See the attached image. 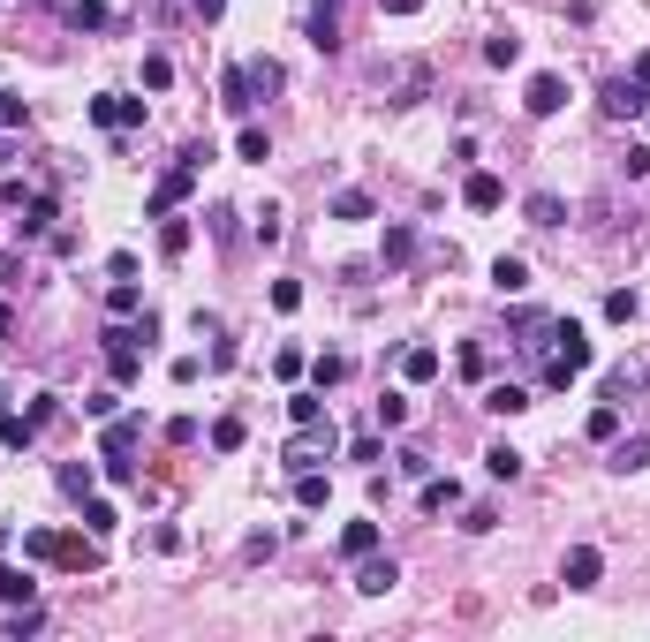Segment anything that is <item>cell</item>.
Here are the masks:
<instances>
[{
  "label": "cell",
  "mask_w": 650,
  "mask_h": 642,
  "mask_svg": "<svg viewBox=\"0 0 650 642\" xmlns=\"http://www.w3.org/2000/svg\"><path fill=\"white\" fill-rule=\"evenodd\" d=\"M552 340H560V348H552V363H545V386H575V378L598 363V348H590V333H582L575 318L552 325Z\"/></svg>",
  "instance_id": "cell-1"
},
{
  "label": "cell",
  "mask_w": 650,
  "mask_h": 642,
  "mask_svg": "<svg viewBox=\"0 0 650 642\" xmlns=\"http://www.w3.org/2000/svg\"><path fill=\"white\" fill-rule=\"evenodd\" d=\"M91 121H99V129H114V136H129L144 121V99H121V91H99V99H91Z\"/></svg>",
  "instance_id": "cell-2"
},
{
  "label": "cell",
  "mask_w": 650,
  "mask_h": 642,
  "mask_svg": "<svg viewBox=\"0 0 650 642\" xmlns=\"http://www.w3.org/2000/svg\"><path fill=\"white\" fill-rule=\"evenodd\" d=\"M598 106H605V114H613V121H635V114H643V106H650V91L635 84V76H605Z\"/></svg>",
  "instance_id": "cell-3"
},
{
  "label": "cell",
  "mask_w": 650,
  "mask_h": 642,
  "mask_svg": "<svg viewBox=\"0 0 650 642\" xmlns=\"http://www.w3.org/2000/svg\"><path fill=\"white\" fill-rule=\"evenodd\" d=\"M598 575H605V552H598V544H575V552L560 559V582H567V590H598Z\"/></svg>",
  "instance_id": "cell-4"
},
{
  "label": "cell",
  "mask_w": 650,
  "mask_h": 642,
  "mask_svg": "<svg viewBox=\"0 0 650 642\" xmlns=\"http://www.w3.org/2000/svg\"><path fill=\"white\" fill-rule=\"evenodd\" d=\"M522 106H530L537 121H552V114H560V106H567V84H560V76H552V68H545V76H530V91H522Z\"/></svg>",
  "instance_id": "cell-5"
},
{
  "label": "cell",
  "mask_w": 650,
  "mask_h": 642,
  "mask_svg": "<svg viewBox=\"0 0 650 642\" xmlns=\"http://www.w3.org/2000/svg\"><path fill=\"white\" fill-rule=\"evenodd\" d=\"M462 204H469V212H499V204H507V182H499V174H469V182H462Z\"/></svg>",
  "instance_id": "cell-6"
},
{
  "label": "cell",
  "mask_w": 650,
  "mask_h": 642,
  "mask_svg": "<svg viewBox=\"0 0 650 642\" xmlns=\"http://www.w3.org/2000/svg\"><path fill=\"white\" fill-rule=\"evenodd\" d=\"M394 582H401L394 559H378V552H371V559H356V590H363V597H386Z\"/></svg>",
  "instance_id": "cell-7"
},
{
  "label": "cell",
  "mask_w": 650,
  "mask_h": 642,
  "mask_svg": "<svg viewBox=\"0 0 650 642\" xmlns=\"http://www.w3.org/2000/svg\"><path fill=\"white\" fill-rule=\"evenodd\" d=\"M220 106H227V114H250V106H257V91H250V68H220Z\"/></svg>",
  "instance_id": "cell-8"
},
{
  "label": "cell",
  "mask_w": 650,
  "mask_h": 642,
  "mask_svg": "<svg viewBox=\"0 0 650 642\" xmlns=\"http://www.w3.org/2000/svg\"><path fill=\"white\" fill-rule=\"evenodd\" d=\"M310 46L341 53V8H318V0H310Z\"/></svg>",
  "instance_id": "cell-9"
},
{
  "label": "cell",
  "mask_w": 650,
  "mask_h": 642,
  "mask_svg": "<svg viewBox=\"0 0 650 642\" xmlns=\"http://www.w3.org/2000/svg\"><path fill=\"white\" fill-rule=\"evenodd\" d=\"M613 469H620V476L650 469V431H628V439H613Z\"/></svg>",
  "instance_id": "cell-10"
},
{
  "label": "cell",
  "mask_w": 650,
  "mask_h": 642,
  "mask_svg": "<svg viewBox=\"0 0 650 642\" xmlns=\"http://www.w3.org/2000/svg\"><path fill=\"white\" fill-rule=\"evenodd\" d=\"M137 439H144V423H137V416H106V439H99V446H106V461H121Z\"/></svg>",
  "instance_id": "cell-11"
},
{
  "label": "cell",
  "mask_w": 650,
  "mask_h": 642,
  "mask_svg": "<svg viewBox=\"0 0 650 642\" xmlns=\"http://www.w3.org/2000/svg\"><path fill=\"white\" fill-rule=\"evenodd\" d=\"M53 567H69V575H91V567H99V544H91V537H61Z\"/></svg>",
  "instance_id": "cell-12"
},
{
  "label": "cell",
  "mask_w": 650,
  "mask_h": 642,
  "mask_svg": "<svg viewBox=\"0 0 650 642\" xmlns=\"http://www.w3.org/2000/svg\"><path fill=\"white\" fill-rule=\"evenodd\" d=\"M484 408H492V416H522V408H530V386L499 378V386H484Z\"/></svg>",
  "instance_id": "cell-13"
},
{
  "label": "cell",
  "mask_w": 650,
  "mask_h": 642,
  "mask_svg": "<svg viewBox=\"0 0 650 642\" xmlns=\"http://www.w3.org/2000/svg\"><path fill=\"white\" fill-rule=\"evenodd\" d=\"M522 212H530V227H567V204L552 197V189H530V197H522Z\"/></svg>",
  "instance_id": "cell-14"
},
{
  "label": "cell",
  "mask_w": 650,
  "mask_h": 642,
  "mask_svg": "<svg viewBox=\"0 0 650 642\" xmlns=\"http://www.w3.org/2000/svg\"><path fill=\"white\" fill-rule=\"evenodd\" d=\"M31 597H38V582L23 575V567H8V559H0V612H8V605H31Z\"/></svg>",
  "instance_id": "cell-15"
},
{
  "label": "cell",
  "mask_w": 650,
  "mask_h": 642,
  "mask_svg": "<svg viewBox=\"0 0 650 642\" xmlns=\"http://www.w3.org/2000/svg\"><path fill=\"white\" fill-rule=\"evenodd\" d=\"M462 507V484L454 476H424V514H454Z\"/></svg>",
  "instance_id": "cell-16"
},
{
  "label": "cell",
  "mask_w": 650,
  "mask_h": 642,
  "mask_svg": "<svg viewBox=\"0 0 650 642\" xmlns=\"http://www.w3.org/2000/svg\"><path fill=\"white\" fill-rule=\"evenodd\" d=\"M53 484L69 491V499H91V484H99V469H91V461H61V469H53Z\"/></svg>",
  "instance_id": "cell-17"
},
{
  "label": "cell",
  "mask_w": 650,
  "mask_h": 642,
  "mask_svg": "<svg viewBox=\"0 0 650 642\" xmlns=\"http://www.w3.org/2000/svg\"><path fill=\"white\" fill-rule=\"evenodd\" d=\"M484 476H492V484H514V476H522V454H514L507 439H499V446H484Z\"/></svg>",
  "instance_id": "cell-18"
},
{
  "label": "cell",
  "mask_w": 650,
  "mask_h": 642,
  "mask_svg": "<svg viewBox=\"0 0 650 642\" xmlns=\"http://www.w3.org/2000/svg\"><path fill=\"white\" fill-rule=\"evenodd\" d=\"M16 212H23V220H16V235H23V242H31V235H46V227H53V197H23Z\"/></svg>",
  "instance_id": "cell-19"
},
{
  "label": "cell",
  "mask_w": 650,
  "mask_h": 642,
  "mask_svg": "<svg viewBox=\"0 0 650 642\" xmlns=\"http://www.w3.org/2000/svg\"><path fill=\"white\" fill-rule=\"evenodd\" d=\"M69 23L76 31H114V8L106 0H69Z\"/></svg>",
  "instance_id": "cell-20"
},
{
  "label": "cell",
  "mask_w": 650,
  "mask_h": 642,
  "mask_svg": "<svg viewBox=\"0 0 650 642\" xmlns=\"http://www.w3.org/2000/svg\"><path fill=\"white\" fill-rule=\"evenodd\" d=\"M401 378H409V386H431V378H439V348H409L401 355Z\"/></svg>",
  "instance_id": "cell-21"
},
{
  "label": "cell",
  "mask_w": 650,
  "mask_h": 642,
  "mask_svg": "<svg viewBox=\"0 0 650 642\" xmlns=\"http://www.w3.org/2000/svg\"><path fill=\"white\" fill-rule=\"evenodd\" d=\"M0 627H8V642L38 635V627H46V612H38V597H31V605H8V620H0Z\"/></svg>",
  "instance_id": "cell-22"
},
{
  "label": "cell",
  "mask_w": 650,
  "mask_h": 642,
  "mask_svg": "<svg viewBox=\"0 0 650 642\" xmlns=\"http://www.w3.org/2000/svg\"><path fill=\"white\" fill-rule=\"evenodd\" d=\"M31 439H38V423H31V416H8V408H0V446H8V454H23Z\"/></svg>",
  "instance_id": "cell-23"
},
{
  "label": "cell",
  "mask_w": 650,
  "mask_h": 642,
  "mask_svg": "<svg viewBox=\"0 0 650 642\" xmlns=\"http://www.w3.org/2000/svg\"><path fill=\"white\" fill-rule=\"evenodd\" d=\"M341 552H348V559H371V552H378V522H348V529H341Z\"/></svg>",
  "instance_id": "cell-24"
},
{
  "label": "cell",
  "mask_w": 650,
  "mask_h": 642,
  "mask_svg": "<svg viewBox=\"0 0 650 642\" xmlns=\"http://www.w3.org/2000/svg\"><path fill=\"white\" fill-rule=\"evenodd\" d=\"M492 288H499V295H522V288H530V265H522V257H499V265H492Z\"/></svg>",
  "instance_id": "cell-25"
},
{
  "label": "cell",
  "mask_w": 650,
  "mask_h": 642,
  "mask_svg": "<svg viewBox=\"0 0 650 642\" xmlns=\"http://www.w3.org/2000/svg\"><path fill=\"white\" fill-rule=\"evenodd\" d=\"M242 68H250V91H257V99L288 84V68H280V61H265V53H257V61H242Z\"/></svg>",
  "instance_id": "cell-26"
},
{
  "label": "cell",
  "mask_w": 650,
  "mask_h": 642,
  "mask_svg": "<svg viewBox=\"0 0 650 642\" xmlns=\"http://www.w3.org/2000/svg\"><path fill=\"white\" fill-rule=\"evenodd\" d=\"M53 552H61V529H23V559L53 567Z\"/></svg>",
  "instance_id": "cell-27"
},
{
  "label": "cell",
  "mask_w": 650,
  "mask_h": 642,
  "mask_svg": "<svg viewBox=\"0 0 650 642\" xmlns=\"http://www.w3.org/2000/svg\"><path fill=\"white\" fill-rule=\"evenodd\" d=\"M484 61H492V68H514V61H522V38H514V31H492V38H484Z\"/></svg>",
  "instance_id": "cell-28"
},
{
  "label": "cell",
  "mask_w": 650,
  "mask_h": 642,
  "mask_svg": "<svg viewBox=\"0 0 650 642\" xmlns=\"http://www.w3.org/2000/svg\"><path fill=\"white\" fill-rule=\"evenodd\" d=\"M235 152H242V159H257V167H265V159H273V136L257 129V121H242V136H235Z\"/></svg>",
  "instance_id": "cell-29"
},
{
  "label": "cell",
  "mask_w": 650,
  "mask_h": 642,
  "mask_svg": "<svg viewBox=\"0 0 650 642\" xmlns=\"http://www.w3.org/2000/svg\"><path fill=\"white\" fill-rule=\"evenodd\" d=\"M590 439H598V446H613V439H620V408H613V401L590 408Z\"/></svg>",
  "instance_id": "cell-30"
},
{
  "label": "cell",
  "mask_w": 650,
  "mask_h": 642,
  "mask_svg": "<svg viewBox=\"0 0 650 642\" xmlns=\"http://www.w3.org/2000/svg\"><path fill=\"white\" fill-rule=\"evenodd\" d=\"M371 416H378V431H401V423H409V393H386Z\"/></svg>",
  "instance_id": "cell-31"
},
{
  "label": "cell",
  "mask_w": 650,
  "mask_h": 642,
  "mask_svg": "<svg viewBox=\"0 0 650 642\" xmlns=\"http://www.w3.org/2000/svg\"><path fill=\"white\" fill-rule=\"evenodd\" d=\"M106 310H114V318H137V310H144L137 280H114V295H106Z\"/></svg>",
  "instance_id": "cell-32"
},
{
  "label": "cell",
  "mask_w": 650,
  "mask_h": 642,
  "mask_svg": "<svg viewBox=\"0 0 650 642\" xmlns=\"http://www.w3.org/2000/svg\"><path fill=\"white\" fill-rule=\"evenodd\" d=\"M242 439H250V431H242V416H220V423H212V446H220V454H242Z\"/></svg>",
  "instance_id": "cell-33"
},
{
  "label": "cell",
  "mask_w": 650,
  "mask_h": 642,
  "mask_svg": "<svg viewBox=\"0 0 650 642\" xmlns=\"http://www.w3.org/2000/svg\"><path fill=\"white\" fill-rule=\"evenodd\" d=\"M114 522H121V514L106 507V499H84V529H91V537H114Z\"/></svg>",
  "instance_id": "cell-34"
},
{
  "label": "cell",
  "mask_w": 650,
  "mask_h": 642,
  "mask_svg": "<svg viewBox=\"0 0 650 642\" xmlns=\"http://www.w3.org/2000/svg\"><path fill=\"white\" fill-rule=\"evenodd\" d=\"M288 416L295 423H325V393H288Z\"/></svg>",
  "instance_id": "cell-35"
},
{
  "label": "cell",
  "mask_w": 650,
  "mask_h": 642,
  "mask_svg": "<svg viewBox=\"0 0 650 642\" xmlns=\"http://www.w3.org/2000/svg\"><path fill=\"white\" fill-rule=\"evenodd\" d=\"M333 220H371V197H363V189H341V197H333Z\"/></svg>",
  "instance_id": "cell-36"
},
{
  "label": "cell",
  "mask_w": 650,
  "mask_h": 642,
  "mask_svg": "<svg viewBox=\"0 0 650 642\" xmlns=\"http://www.w3.org/2000/svg\"><path fill=\"white\" fill-rule=\"evenodd\" d=\"M310 378H318V393L341 386V378H348V355H318V363H310Z\"/></svg>",
  "instance_id": "cell-37"
},
{
  "label": "cell",
  "mask_w": 650,
  "mask_h": 642,
  "mask_svg": "<svg viewBox=\"0 0 650 642\" xmlns=\"http://www.w3.org/2000/svg\"><path fill=\"white\" fill-rule=\"evenodd\" d=\"M174 84V61L167 53H144V91H167Z\"/></svg>",
  "instance_id": "cell-38"
},
{
  "label": "cell",
  "mask_w": 650,
  "mask_h": 642,
  "mask_svg": "<svg viewBox=\"0 0 650 642\" xmlns=\"http://www.w3.org/2000/svg\"><path fill=\"white\" fill-rule=\"evenodd\" d=\"M295 507H325V476H318V469L295 476Z\"/></svg>",
  "instance_id": "cell-39"
},
{
  "label": "cell",
  "mask_w": 650,
  "mask_h": 642,
  "mask_svg": "<svg viewBox=\"0 0 650 642\" xmlns=\"http://www.w3.org/2000/svg\"><path fill=\"white\" fill-rule=\"evenodd\" d=\"M409 257H416V235L409 227H386V265H409Z\"/></svg>",
  "instance_id": "cell-40"
},
{
  "label": "cell",
  "mask_w": 650,
  "mask_h": 642,
  "mask_svg": "<svg viewBox=\"0 0 650 642\" xmlns=\"http://www.w3.org/2000/svg\"><path fill=\"white\" fill-rule=\"evenodd\" d=\"M635 310H643V303H635V288H613V295H605V318H613V325H628Z\"/></svg>",
  "instance_id": "cell-41"
},
{
  "label": "cell",
  "mask_w": 650,
  "mask_h": 642,
  "mask_svg": "<svg viewBox=\"0 0 650 642\" xmlns=\"http://www.w3.org/2000/svg\"><path fill=\"white\" fill-rule=\"evenodd\" d=\"M31 121V106H23V91H0V129H23Z\"/></svg>",
  "instance_id": "cell-42"
},
{
  "label": "cell",
  "mask_w": 650,
  "mask_h": 642,
  "mask_svg": "<svg viewBox=\"0 0 650 642\" xmlns=\"http://www.w3.org/2000/svg\"><path fill=\"white\" fill-rule=\"evenodd\" d=\"M620 174H628V182H650V144H628V159H620Z\"/></svg>",
  "instance_id": "cell-43"
},
{
  "label": "cell",
  "mask_w": 650,
  "mask_h": 642,
  "mask_svg": "<svg viewBox=\"0 0 650 642\" xmlns=\"http://www.w3.org/2000/svg\"><path fill=\"white\" fill-rule=\"evenodd\" d=\"M159 250L182 257V250H189V220H167V227H159Z\"/></svg>",
  "instance_id": "cell-44"
},
{
  "label": "cell",
  "mask_w": 650,
  "mask_h": 642,
  "mask_svg": "<svg viewBox=\"0 0 650 642\" xmlns=\"http://www.w3.org/2000/svg\"><path fill=\"white\" fill-rule=\"evenodd\" d=\"M273 310H303V280H273Z\"/></svg>",
  "instance_id": "cell-45"
},
{
  "label": "cell",
  "mask_w": 650,
  "mask_h": 642,
  "mask_svg": "<svg viewBox=\"0 0 650 642\" xmlns=\"http://www.w3.org/2000/svg\"><path fill=\"white\" fill-rule=\"evenodd\" d=\"M386 454V446H378V431H356V439H348V461H378Z\"/></svg>",
  "instance_id": "cell-46"
},
{
  "label": "cell",
  "mask_w": 650,
  "mask_h": 642,
  "mask_svg": "<svg viewBox=\"0 0 650 642\" xmlns=\"http://www.w3.org/2000/svg\"><path fill=\"white\" fill-rule=\"evenodd\" d=\"M23 416H31V423H53V416H61V393H38V401L23 408Z\"/></svg>",
  "instance_id": "cell-47"
},
{
  "label": "cell",
  "mask_w": 650,
  "mask_h": 642,
  "mask_svg": "<svg viewBox=\"0 0 650 642\" xmlns=\"http://www.w3.org/2000/svg\"><path fill=\"white\" fill-rule=\"evenodd\" d=\"M0 288H23V257L16 250H0Z\"/></svg>",
  "instance_id": "cell-48"
},
{
  "label": "cell",
  "mask_w": 650,
  "mask_h": 642,
  "mask_svg": "<svg viewBox=\"0 0 650 642\" xmlns=\"http://www.w3.org/2000/svg\"><path fill=\"white\" fill-rule=\"evenodd\" d=\"M189 8H197L205 23H220V16H227V0H189Z\"/></svg>",
  "instance_id": "cell-49"
},
{
  "label": "cell",
  "mask_w": 650,
  "mask_h": 642,
  "mask_svg": "<svg viewBox=\"0 0 650 642\" xmlns=\"http://www.w3.org/2000/svg\"><path fill=\"white\" fill-rule=\"evenodd\" d=\"M378 8H386V16H416V8H424V0H378Z\"/></svg>",
  "instance_id": "cell-50"
},
{
  "label": "cell",
  "mask_w": 650,
  "mask_h": 642,
  "mask_svg": "<svg viewBox=\"0 0 650 642\" xmlns=\"http://www.w3.org/2000/svg\"><path fill=\"white\" fill-rule=\"evenodd\" d=\"M635 84H643V91H650V46H643V53H635Z\"/></svg>",
  "instance_id": "cell-51"
},
{
  "label": "cell",
  "mask_w": 650,
  "mask_h": 642,
  "mask_svg": "<svg viewBox=\"0 0 650 642\" xmlns=\"http://www.w3.org/2000/svg\"><path fill=\"white\" fill-rule=\"evenodd\" d=\"M8 333H16V310H8V303H0V340H8Z\"/></svg>",
  "instance_id": "cell-52"
},
{
  "label": "cell",
  "mask_w": 650,
  "mask_h": 642,
  "mask_svg": "<svg viewBox=\"0 0 650 642\" xmlns=\"http://www.w3.org/2000/svg\"><path fill=\"white\" fill-rule=\"evenodd\" d=\"M0 408H8V386H0Z\"/></svg>",
  "instance_id": "cell-53"
}]
</instances>
